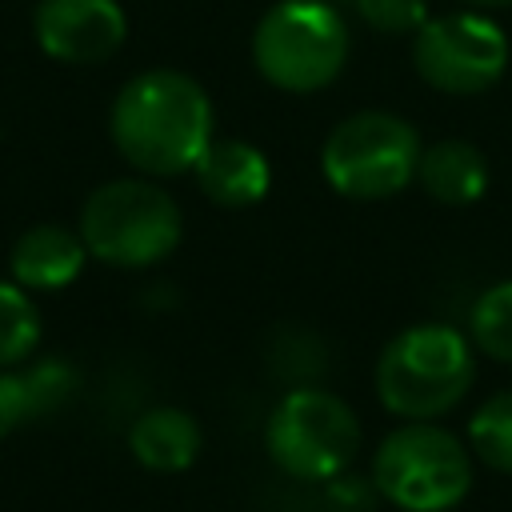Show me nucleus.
<instances>
[{
  "instance_id": "nucleus-1",
  "label": "nucleus",
  "mask_w": 512,
  "mask_h": 512,
  "mask_svg": "<svg viewBox=\"0 0 512 512\" xmlns=\"http://www.w3.org/2000/svg\"><path fill=\"white\" fill-rule=\"evenodd\" d=\"M108 128L116 152L136 172L180 176L212 144V100L188 72L152 68L120 88Z\"/></svg>"
},
{
  "instance_id": "nucleus-2",
  "label": "nucleus",
  "mask_w": 512,
  "mask_h": 512,
  "mask_svg": "<svg viewBox=\"0 0 512 512\" xmlns=\"http://www.w3.org/2000/svg\"><path fill=\"white\" fill-rule=\"evenodd\" d=\"M472 344L448 324L404 328L376 364V396L404 420H436L472 388Z\"/></svg>"
},
{
  "instance_id": "nucleus-3",
  "label": "nucleus",
  "mask_w": 512,
  "mask_h": 512,
  "mask_svg": "<svg viewBox=\"0 0 512 512\" xmlns=\"http://www.w3.org/2000/svg\"><path fill=\"white\" fill-rule=\"evenodd\" d=\"M348 48V20L328 0H276L252 32L260 76L284 92L328 88L344 72Z\"/></svg>"
},
{
  "instance_id": "nucleus-4",
  "label": "nucleus",
  "mask_w": 512,
  "mask_h": 512,
  "mask_svg": "<svg viewBox=\"0 0 512 512\" xmlns=\"http://www.w3.org/2000/svg\"><path fill=\"white\" fill-rule=\"evenodd\" d=\"M80 240L88 256L112 268H148L164 260L184 232L180 204L152 180H108L80 208Z\"/></svg>"
},
{
  "instance_id": "nucleus-5",
  "label": "nucleus",
  "mask_w": 512,
  "mask_h": 512,
  "mask_svg": "<svg viewBox=\"0 0 512 512\" xmlns=\"http://www.w3.org/2000/svg\"><path fill=\"white\" fill-rule=\"evenodd\" d=\"M372 484L404 512H448L472 488V456L452 432L412 420L376 448Z\"/></svg>"
},
{
  "instance_id": "nucleus-6",
  "label": "nucleus",
  "mask_w": 512,
  "mask_h": 512,
  "mask_svg": "<svg viewBox=\"0 0 512 512\" xmlns=\"http://www.w3.org/2000/svg\"><path fill=\"white\" fill-rule=\"evenodd\" d=\"M420 140L416 128L392 112H352L344 116L324 148H320V168L328 184L348 196V200H384L396 196L420 164Z\"/></svg>"
},
{
  "instance_id": "nucleus-7",
  "label": "nucleus",
  "mask_w": 512,
  "mask_h": 512,
  "mask_svg": "<svg viewBox=\"0 0 512 512\" xmlns=\"http://www.w3.org/2000/svg\"><path fill=\"white\" fill-rule=\"evenodd\" d=\"M268 456L296 480L340 476L360 444V424L352 408L324 388H292L268 416L264 428Z\"/></svg>"
},
{
  "instance_id": "nucleus-8",
  "label": "nucleus",
  "mask_w": 512,
  "mask_h": 512,
  "mask_svg": "<svg viewBox=\"0 0 512 512\" xmlns=\"http://www.w3.org/2000/svg\"><path fill=\"white\" fill-rule=\"evenodd\" d=\"M412 64L436 92L476 96L508 68V36L484 12L428 16L412 40Z\"/></svg>"
},
{
  "instance_id": "nucleus-9",
  "label": "nucleus",
  "mask_w": 512,
  "mask_h": 512,
  "mask_svg": "<svg viewBox=\"0 0 512 512\" xmlns=\"http://www.w3.org/2000/svg\"><path fill=\"white\" fill-rule=\"evenodd\" d=\"M32 32L36 44L60 64H100L120 52L128 20L116 0H40Z\"/></svg>"
},
{
  "instance_id": "nucleus-10",
  "label": "nucleus",
  "mask_w": 512,
  "mask_h": 512,
  "mask_svg": "<svg viewBox=\"0 0 512 512\" xmlns=\"http://www.w3.org/2000/svg\"><path fill=\"white\" fill-rule=\"evenodd\" d=\"M200 192L220 204V208H248L256 200L268 196V184H272V168H268V156L248 144V140H216L200 152L196 168H192Z\"/></svg>"
},
{
  "instance_id": "nucleus-11",
  "label": "nucleus",
  "mask_w": 512,
  "mask_h": 512,
  "mask_svg": "<svg viewBox=\"0 0 512 512\" xmlns=\"http://www.w3.org/2000/svg\"><path fill=\"white\" fill-rule=\"evenodd\" d=\"M84 260H88V248L80 232L64 224H32L12 244L8 268H12V280L28 292H56L80 276Z\"/></svg>"
},
{
  "instance_id": "nucleus-12",
  "label": "nucleus",
  "mask_w": 512,
  "mask_h": 512,
  "mask_svg": "<svg viewBox=\"0 0 512 512\" xmlns=\"http://www.w3.org/2000/svg\"><path fill=\"white\" fill-rule=\"evenodd\" d=\"M132 456L152 472H184L200 452V428L184 408H148L128 432Z\"/></svg>"
},
{
  "instance_id": "nucleus-13",
  "label": "nucleus",
  "mask_w": 512,
  "mask_h": 512,
  "mask_svg": "<svg viewBox=\"0 0 512 512\" xmlns=\"http://www.w3.org/2000/svg\"><path fill=\"white\" fill-rule=\"evenodd\" d=\"M416 176H420V188L436 204H452V208L480 200L488 188V164H484L480 148H472L468 140H440V144L424 148Z\"/></svg>"
},
{
  "instance_id": "nucleus-14",
  "label": "nucleus",
  "mask_w": 512,
  "mask_h": 512,
  "mask_svg": "<svg viewBox=\"0 0 512 512\" xmlns=\"http://www.w3.org/2000/svg\"><path fill=\"white\" fill-rule=\"evenodd\" d=\"M40 344V312L16 280H0V368H16Z\"/></svg>"
},
{
  "instance_id": "nucleus-15",
  "label": "nucleus",
  "mask_w": 512,
  "mask_h": 512,
  "mask_svg": "<svg viewBox=\"0 0 512 512\" xmlns=\"http://www.w3.org/2000/svg\"><path fill=\"white\" fill-rule=\"evenodd\" d=\"M468 332L480 352L512 364V280H500L488 292H480L468 316Z\"/></svg>"
},
{
  "instance_id": "nucleus-16",
  "label": "nucleus",
  "mask_w": 512,
  "mask_h": 512,
  "mask_svg": "<svg viewBox=\"0 0 512 512\" xmlns=\"http://www.w3.org/2000/svg\"><path fill=\"white\" fill-rule=\"evenodd\" d=\"M468 440H472V452L488 468L512 472V388L488 396L476 408V416L468 424Z\"/></svg>"
},
{
  "instance_id": "nucleus-17",
  "label": "nucleus",
  "mask_w": 512,
  "mask_h": 512,
  "mask_svg": "<svg viewBox=\"0 0 512 512\" xmlns=\"http://www.w3.org/2000/svg\"><path fill=\"white\" fill-rule=\"evenodd\" d=\"M20 376H24V392H28L32 420L60 412V408L68 404V396L76 392V372H72L64 360H40V364L24 368Z\"/></svg>"
},
{
  "instance_id": "nucleus-18",
  "label": "nucleus",
  "mask_w": 512,
  "mask_h": 512,
  "mask_svg": "<svg viewBox=\"0 0 512 512\" xmlns=\"http://www.w3.org/2000/svg\"><path fill=\"white\" fill-rule=\"evenodd\" d=\"M328 4H340V0H328ZM356 8V16L376 28V32H388V36H400V32H416L424 20H428V4L424 0H344Z\"/></svg>"
},
{
  "instance_id": "nucleus-19",
  "label": "nucleus",
  "mask_w": 512,
  "mask_h": 512,
  "mask_svg": "<svg viewBox=\"0 0 512 512\" xmlns=\"http://www.w3.org/2000/svg\"><path fill=\"white\" fill-rule=\"evenodd\" d=\"M28 420H32V408H28L24 376L12 368H0V436H8L12 428H20Z\"/></svg>"
},
{
  "instance_id": "nucleus-20",
  "label": "nucleus",
  "mask_w": 512,
  "mask_h": 512,
  "mask_svg": "<svg viewBox=\"0 0 512 512\" xmlns=\"http://www.w3.org/2000/svg\"><path fill=\"white\" fill-rule=\"evenodd\" d=\"M372 496H376V484L368 488L364 480H348L344 472L340 476H332V496H328V504L336 508V512H368L372 508Z\"/></svg>"
},
{
  "instance_id": "nucleus-21",
  "label": "nucleus",
  "mask_w": 512,
  "mask_h": 512,
  "mask_svg": "<svg viewBox=\"0 0 512 512\" xmlns=\"http://www.w3.org/2000/svg\"><path fill=\"white\" fill-rule=\"evenodd\" d=\"M460 4H468L472 12H492V8H508L512 0H460Z\"/></svg>"
}]
</instances>
